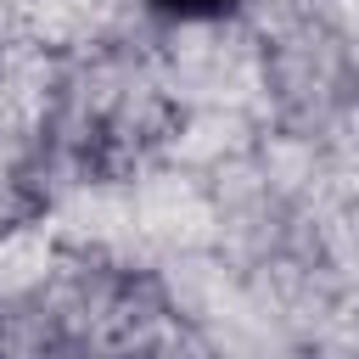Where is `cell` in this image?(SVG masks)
Listing matches in <instances>:
<instances>
[{
	"label": "cell",
	"instance_id": "cell-1",
	"mask_svg": "<svg viewBox=\"0 0 359 359\" xmlns=\"http://www.w3.org/2000/svg\"><path fill=\"white\" fill-rule=\"evenodd\" d=\"M163 17H180V22H196V17H219L230 0H151Z\"/></svg>",
	"mask_w": 359,
	"mask_h": 359
}]
</instances>
